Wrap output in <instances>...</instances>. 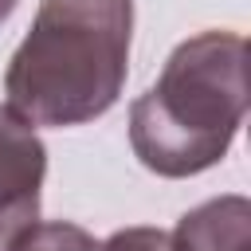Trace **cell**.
Wrapping results in <instances>:
<instances>
[{
  "instance_id": "4",
  "label": "cell",
  "mask_w": 251,
  "mask_h": 251,
  "mask_svg": "<svg viewBox=\"0 0 251 251\" xmlns=\"http://www.w3.org/2000/svg\"><path fill=\"white\" fill-rule=\"evenodd\" d=\"M173 251H247L251 247V204L243 196H220L180 216L169 235Z\"/></svg>"
},
{
  "instance_id": "1",
  "label": "cell",
  "mask_w": 251,
  "mask_h": 251,
  "mask_svg": "<svg viewBox=\"0 0 251 251\" xmlns=\"http://www.w3.org/2000/svg\"><path fill=\"white\" fill-rule=\"evenodd\" d=\"M133 0H43L16 47L4 94L31 126L102 118L126 82Z\"/></svg>"
},
{
  "instance_id": "6",
  "label": "cell",
  "mask_w": 251,
  "mask_h": 251,
  "mask_svg": "<svg viewBox=\"0 0 251 251\" xmlns=\"http://www.w3.org/2000/svg\"><path fill=\"white\" fill-rule=\"evenodd\" d=\"M102 251H173V247H169V231H157V227H126V231L110 235L102 243Z\"/></svg>"
},
{
  "instance_id": "3",
  "label": "cell",
  "mask_w": 251,
  "mask_h": 251,
  "mask_svg": "<svg viewBox=\"0 0 251 251\" xmlns=\"http://www.w3.org/2000/svg\"><path fill=\"white\" fill-rule=\"evenodd\" d=\"M47 173V149L31 122L8 102L0 106V251L39 224V188Z\"/></svg>"
},
{
  "instance_id": "5",
  "label": "cell",
  "mask_w": 251,
  "mask_h": 251,
  "mask_svg": "<svg viewBox=\"0 0 251 251\" xmlns=\"http://www.w3.org/2000/svg\"><path fill=\"white\" fill-rule=\"evenodd\" d=\"M4 251H102V243L75 224H31Z\"/></svg>"
},
{
  "instance_id": "2",
  "label": "cell",
  "mask_w": 251,
  "mask_h": 251,
  "mask_svg": "<svg viewBox=\"0 0 251 251\" xmlns=\"http://www.w3.org/2000/svg\"><path fill=\"white\" fill-rule=\"evenodd\" d=\"M247 114V39L200 31L129 106V145L157 176H196L224 161Z\"/></svg>"
},
{
  "instance_id": "7",
  "label": "cell",
  "mask_w": 251,
  "mask_h": 251,
  "mask_svg": "<svg viewBox=\"0 0 251 251\" xmlns=\"http://www.w3.org/2000/svg\"><path fill=\"white\" fill-rule=\"evenodd\" d=\"M12 8H16V0H0V24L12 16Z\"/></svg>"
}]
</instances>
